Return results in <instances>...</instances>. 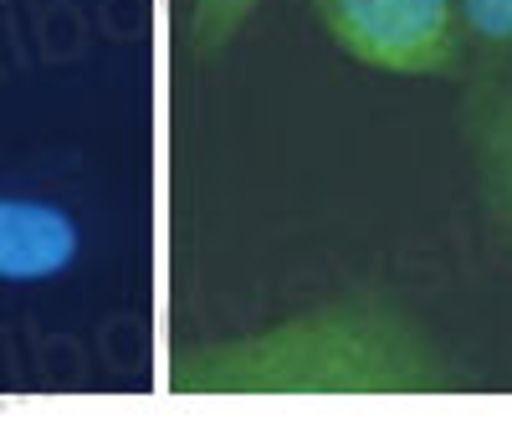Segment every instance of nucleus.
<instances>
[{
    "label": "nucleus",
    "mask_w": 512,
    "mask_h": 430,
    "mask_svg": "<svg viewBox=\"0 0 512 430\" xmlns=\"http://www.w3.org/2000/svg\"><path fill=\"white\" fill-rule=\"evenodd\" d=\"M349 62L390 77H461L466 31L456 0H313Z\"/></svg>",
    "instance_id": "2"
},
{
    "label": "nucleus",
    "mask_w": 512,
    "mask_h": 430,
    "mask_svg": "<svg viewBox=\"0 0 512 430\" xmlns=\"http://www.w3.org/2000/svg\"><path fill=\"white\" fill-rule=\"evenodd\" d=\"M461 144L497 246L512 256V77H466Z\"/></svg>",
    "instance_id": "3"
},
{
    "label": "nucleus",
    "mask_w": 512,
    "mask_h": 430,
    "mask_svg": "<svg viewBox=\"0 0 512 430\" xmlns=\"http://www.w3.org/2000/svg\"><path fill=\"white\" fill-rule=\"evenodd\" d=\"M77 221L47 200L0 195V282H41L77 262Z\"/></svg>",
    "instance_id": "4"
},
{
    "label": "nucleus",
    "mask_w": 512,
    "mask_h": 430,
    "mask_svg": "<svg viewBox=\"0 0 512 430\" xmlns=\"http://www.w3.org/2000/svg\"><path fill=\"white\" fill-rule=\"evenodd\" d=\"M461 374L390 292H344L262 333L200 343L169 369L180 395H446Z\"/></svg>",
    "instance_id": "1"
},
{
    "label": "nucleus",
    "mask_w": 512,
    "mask_h": 430,
    "mask_svg": "<svg viewBox=\"0 0 512 430\" xmlns=\"http://www.w3.org/2000/svg\"><path fill=\"white\" fill-rule=\"evenodd\" d=\"M466 31L461 77H512V0H456Z\"/></svg>",
    "instance_id": "5"
},
{
    "label": "nucleus",
    "mask_w": 512,
    "mask_h": 430,
    "mask_svg": "<svg viewBox=\"0 0 512 430\" xmlns=\"http://www.w3.org/2000/svg\"><path fill=\"white\" fill-rule=\"evenodd\" d=\"M256 6L262 0H190V57L195 62L221 57Z\"/></svg>",
    "instance_id": "6"
}]
</instances>
